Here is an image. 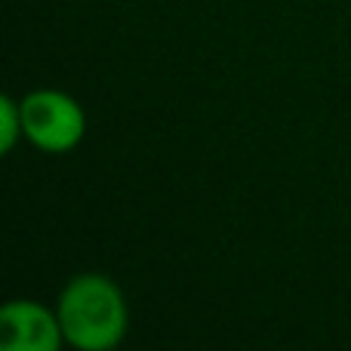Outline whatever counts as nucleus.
I'll return each mask as SVG.
<instances>
[{"mask_svg":"<svg viewBox=\"0 0 351 351\" xmlns=\"http://www.w3.org/2000/svg\"><path fill=\"white\" fill-rule=\"evenodd\" d=\"M19 139H25L22 105H19V99L3 96V99H0V152L10 154L12 148H16Z\"/></svg>","mask_w":351,"mask_h":351,"instance_id":"4","label":"nucleus"},{"mask_svg":"<svg viewBox=\"0 0 351 351\" xmlns=\"http://www.w3.org/2000/svg\"><path fill=\"white\" fill-rule=\"evenodd\" d=\"M65 342L77 351H111L123 342L130 308L123 290L99 271L74 274L56 302Z\"/></svg>","mask_w":351,"mask_h":351,"instance_id":"1","label":"nucleus"},{"mask_svg":"<svg viewBox=\"0 0 351 351\" xmlns=\"http://www.w3.org/2000/svg\"><path fill=\"white\" fill-rule=\"evenodd\" d=\"M25 139L43 154H65L84 142L86 114L74 96L62 90H31L19 99Z\"/></svg>","mask_w":351,"mask_h":351,"instance_id":"2","label":"nucleus"},{"mask_svg":"<svg viewBox=\"0 0 351 351\" xmlns=\"http://www.w3.org/2000/svg\"><path fill=\"white\" fill-rule=\"evenodd\" d=\"M65 342L59 315L34 299H12L0 308L3 351H59Z\"/></svg>","mask_w":351,"mask_h":351,"instance_id":"3","label":"nucleus"}]
</instances>
